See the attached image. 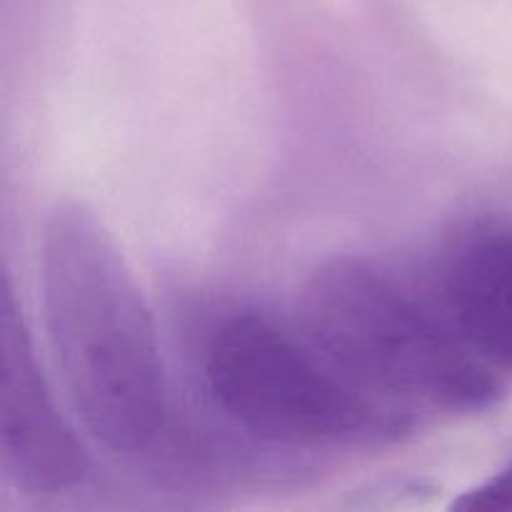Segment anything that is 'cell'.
Masks as SVG:
<instances>
[{"mask_svg":"<svg viewBox=\"0 0 512 512\" xmlns=\"http://www.w3.org/2000/svg\"><path fill=\"white\" fill-rule=\"evenodd\" d=\"M445 300L470 348L485 363L512 368V228L485 230L455 253Z\"/></svg>","mask_w":512,"mask_h":512,"instance_id":"cell-5","label":"cell"},{"mask_svg":"<svg viewBox=\"0 0 512 512\" xmlns=\"http://www.w3.org/2000/svg\"><path fill=\"white\" fill-rule=\"evenodd\" d=\"M458 512H512V463L453 500Z\"/></svg>","mask_w":512,"mask_h":512,"instance_id":"cell-6","label":"cell"},{"mask_svg":"<svg viewBox=\"0 0 512 512\" xmlns=\"http://www.w3.org/2000/svg\"><path fill=\"white\" fill-rule=\"evenodd\" d=\"M205 385L235 425L268 443H368L410 428L398 405L360 388L308 335L260 313H235L213 330Z\"/></svg>","mask_w":512,"mask_h":512,"instance_id":"cell-3","label":"cell"},{"mask_svg":"<svg viewBox=\"0 0 512 512\" xmlns=\"http://www.w3.org/2000/svg\"><path fill=\"white\" fill-rule=\"evenodd\" d=\"M0 450L10 478L33 495L83 483L88 455L58 413L8 280L0 295Z\"/></svg>","mask_w":512,"mask_h":512,"instance_id":"cell-4","label":"cell"},{"mask_svg":"<svg viewBox=\"0 0 512 512\" xmlns=\"http://www.w3.org/2000/svg\"><path fill=\"white\" fill-rule=\"evenodd\" d=\"M43 308L73 408L98 443L135 455L160 438L168 385L143 293L103 220L80 203L43 230Z\"/></svg>","mask_w":512,"mask_h":512,"instance_id":"cell-1","label":"cell"},{"mask_svg":"<svg viewBox=\"0 0 512 512\" xmlns=\"http://www.w3.org/2000/svg\"><path fill=\"white\" fill-rule=\"evenodd\" d=\"M305 335L368 393L393 405L483 413L503 395L450 318H438L370 260L335 255L303 290Z\"/></svg>","mask_w":512,"mask_h":512,"instance_id":"cell-2","label":"cell"}]
</instances>
